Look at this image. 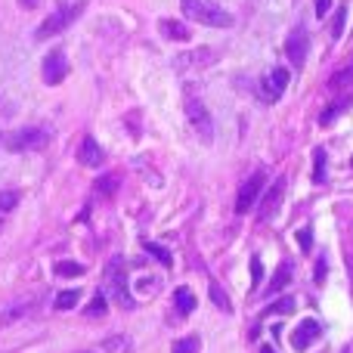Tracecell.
Here are the masks:
<instances>
[{
	"mask_svg": "<svg viewBox=\"0 0 353 353\" xmlns=\"http://www.w3.org/2000/svg\"><path fill=\"white\" fill-rule=\"evenodd\" d=\"M68 74V59L62 50H50L47 56H43V81H47L50 87L62 84Z\"/></svg>",
	"mask_w": 353,
	"mask_h": 353,
	"instance_id": "9c48e42d",
	"label": "cell"
},
{
	"mask_svg": "<svg viewBox=\"0 0 353 353\" xmlns=\"http://www.w3.org/2000/svg\"><path fill=\"white\" fill-rule=\"evenodd\" d=\"M263 183H267V174H263V168L261 171H254L248 176V180L239 186V192H236V214H248L251 208L257 205V199H261V192H263Z\"/></svg>",
	"mask_w": 353,
	"mask_h": 353,
	"instance_id": "277c9868",
	"label": "cell"
},
{
	"mask_svg": "<svg viewBox=\"0 0 353 353\" xmlns=\"http://www.w3.org/2000/svg\"><path fill=\"white\" fill-rule=\"evenodd\" d=\"M261 279H263V263H261V257H251V288H257L261 285Z\"/></svg>",
	"mask_w": 353,
	"mask_h": 353,
	"instance_id": "83f0119b",
	"label": "cell"
},
{
	"mask_svg": "<svg viewBox=\"0 0 353 353\" xmlns=\"http://www.w3.org/2000/svg\"><path fill=\"white\" fill-rule=\"evenodd\" d=\"M105 310H109V304H105V294L97 292V294H93V301H90V307H87V316H103Z\"/></svg>",
	"mask_w": 353,
	"mask_h": 353,
	"instance_id": "603a6c76",
	"label": "cell"
},
{
	"mask_svg": "<svg viewBox=\"0 0 353 353\" xmlns=\"http://www.w3.org/2000/svg\"><path fill=\"white\" fill-rule=\"evenodd\" d=\"M47 143H50V130L47 128H25V130H16L12 137H6V149H12V152L43 149Z\"/></svg>",
	"mask_w": 353,
	"mask_h": 353,
	"instance_id": "3957f363",
	"label": "cell"
},
{
	"mask_svg": "<svg viewBox=\"0 0 353 353\" xmlns=\"http://www.w3.org/2000/svg\"><path fill=\"white\" fill-rule=\"evenodd\" d=\"M294 310V301L292 298H282V301H276L273 307H270V313H292Z\"/></svg>",
	"mask_w": 353,
	"mask_h": 353,
	"instance_id": "f546056e",
	"label": "cell"
},
{
	"mask_svg": "<svg viewBox=\"0 0 353 353\" xmlns=\"http://www.w3.org/2000/svg\"><path fill=\"white\" fill-rule=\"evenodd\" d=\"M78 301H81V292H78V288H68V292L56 294V304L53 307H56V310H72Z\"/></svg>",
	"mask_w": 353,
	"mask_h": 353,
	"instance_id": "e0dca14e",
	"label": "cell"
},
{
	"mask_svg": "<svg viewBox=\"0 0 353 353\" xmlns=\"http://www.w3.org/2000/svg\"><path fill=\"white\" fill-rule=\"evenodd\" d=\"M288 276H292V263H279V270H276V276H273V282H270V285H267V292L270 294H276V292H282V288H285L288 285V282H292V279H288Z\"/></svg>",
	"mask_w": 353,
	"mask_h": 353,
	"instance_id": "2e32d148",
	"label": "cell"
},
{
	"mask_svg": "<svg viewBox=\"0 0 353 353\" xmlns=\"http://www.w3.org/2000/svg\"><path fill=\"white\" fill-rule=\"evenodd\" d=\"M146 251L155 257V261L165 263V267H171V254H168V248H161V245H155V242H146Z\"/></svg>",
	"mask_w": 353,
	"mask_h": 353,
	"instance_id": "4316f807",
	"label": "cell"
},
{
	"mask_svg": "<svg viewBox=\"0 0 353 353\" xmlns=\"http://www.w3.org/2000/svg\"><path fill=\"white\" fill-rule=\"evenodd\" d=\"M174 307H176V313H183V316H186V313H192L195 310V294L189 292L186 285H180L174 292Z\"/></svg>",
	"mask_w": 353,
	"mask_h": 353,
	"instance_id": "9a60e30c",
	"label": "cell"
},
{
	"mask_svg": "<svg viewBox=\"0 0 353 353\" xmlns=\"http://www.w3.org/2000/svg\"><path fill=\"white\" fill-rule=\"evenodd\" d=\"M174 353H199V338L195 335H186V338H176L174 341Z\"/></svg>",
	"mask_w": 353,
	"mask_h": 353,
	"instance_id": "ffe728a7",
	"label": "cell"
},
{
	"mask_svg": "<svg viewBox=\"0 0 353 353\" xmlns=\"http://www.w3.org/2000/svg\"><path fill=\"white\" fill-rule=\"evenodd\" d=\"M16 205H19V192L16 189H3L0 192V211H12Z\"/></svg>",
	"mask_w": 353,
	"mask_h": 353,
	"instance_id": "d4e9b609",
	"label": "cell"
},
{
	"mask_svg": "<svg viewBox=\"0 0 353 353\" xmlns=\"http://www.w3.org/2000/svg\"><path fill=\"white\" fill-rule=\"evenodd\" d=\"M115 189H118V176H99L97 180V192L99 195H115Z\"/></svg>",
	"mask_w": 353,
	"mask_h": 353,
	"instance_id": "cb8c5ba5",
	"label": "cell"
},
{
	"mask_svg": "<svg viewBox=\"0 0 353 353\" xmlns=\"http://www.w3.org/2000/svg\"><path fill=\"white\" fill-rule=\"evenodd\" d=\"M19 3H22L25 10H34V6H37V0H19Z\"/></svg>",
	"mask_w": 353,
	"mask_h": 353,
	"instance_id": "d6a6232c",
	"label": "cell"
},
{
	"mask_svg": "<svg viewBox=\"0 0 353 353\" xmlns=\"http://www.w3.org/2000/svg\"><path fill=\"white\" fill-rule=\"evenodd\" d=\"M81 10H84V3H72V6H62V10H56L53 16H47L41 22V28L34 31V37L37 41H47V37H53V34H59V31H65L68 25L74 22V19L81 16Z\"/></svg>",
	"mask_w": 353,
	"mask_h": 353,
	"instance_id": "7a4b0ae2",
	"label": "cell"
},
{
	"mask_svg": "<svg viewBox=\"0 0 353 353\" xmlns=\"http://www.w3.org/2000/svg\"><path fill=\"white\" fill-rule=\"evenodd\" d=\"M323 282H325V261L319 257L316 261V285H323Z\"/></svg>",
	"mask_w": 353,
	"mask_h": 353,
	"instance_id": "4dcf8cb0",
	"label": "cell"
},
{
	"mask_svg": "<svg viewBox=\"0 0 353 353\" xmlns=\"http://www.w3.org/2000/svg\"><path fill=\"white\" fill-rule=\"evenodd\" d=\"M180 10L186 19L199 25H211V28H230L232 16L223 10V6L211 3V0H180Z\"/></svg>",
	"mask_w": 353,
	"mask_h": 353,
	"instance_id": "6da1fadb",
	"label": "cell"
},
{
	"mask_svg": "<svg viewBox=\"0 0 353 353\" xmlns=\"http://www.w3.org/2000/svg\"><path fill=\"white\" fill-rule=\"evenodd\" d=\"M319 335H323V325H319L316 319H304V323L292 332V347L294 350H307Z\"/></svg>",
	"mask_w": 353,
	"mask_h": 353,
	"instance_id": "8fae6325",
	"label": "cell"
},
{
	"mask_svg": "<svg viewBox=\"0 0 353 353\" xmlns=\"http://www.w3.org/2000/svg\"><path fill=\"white\" fill-rule=\"evenodd\" d=\"M208 298H211V304L217 307V310H223V313H232V304H230V294L223 292V285H220L217 279H211L208 282Z\"/></svg>",
	"mask_w": 353,
	"mask_h": 353,
	"instance_id": "5bb4252c",
	"label": "cell"
},
{
	"mask_svg": "<svg viewBox=\"0 0 353 353\" xmlns=\"http://www.w3.org/2000/svg\"><path fill=\"white\" fill-rule=\"evenodd\" d=\"M288 81H292V74H288L285 68H273V72H270L267 78L261 81V87H257V97H261L263 103H276V99L285 93Z\"/></svg>",
	"mask_w": 353,
	"mask_h": 353,
	"instance_id": "52a82bcc",
	"label": "cell"
},
{
	"mask_svg": "<svg viewBox=\"0 0 353 353\" xmlns=\"http://www.w3.org/2000/svg\"><path fill=\"white\" fill-rule=\"evenodd\" d=\"M298 245H301V251H307V254H310V248H313V232H310V230H298Z\"/></svg>",
	"mask_w": 353,
	"mask_h": 353,
	"instance_id": "f1b7e54d",
	"label": "cell"
},
{
	"mask_svg": "<svg viewBox=\"0 0 353 353\" xmlns=\"http://www.w3.org/2000/svg\"><path fill=\"white\" fill-rule=\"evenodd\" d=\"M186 121H189V128H192L205 143L214 137L211 112H208V105L201 103V99H195V97H189V99H186Z\"/></svg>",
	"mask_w": 353,
	"mask_h": 353,
	"instance_id": "5b68a950",
	"label": "cell"
},
{
	"mask_svg": "<svg viewBox=\"0 0 353 353\" xmlns=\"http://www.w3.org/2000/svg\"><path fill=\"white\" fill-rule=\"evenodd\" d=\"M332 10V0H316V16H325Z\"/></svg>",
	"mask_w": 353,
	"mask_h": 353,
	"instance_id": "1f68e13d",
	"label": "cell"
},
{
	"mask_svg": "<svg viewBox=\"0 0 353 353\" xmlns=\"http://www.w3.org/2000/svg\"><path fill=\"white\" fill-rule=\"evenodd\" d=\"M313 183H316V186L325 183V149L313 152Z\"/></svg>",
	"mask_w": 353,
	"mask_h": 353,
	"instance_id": "ac0fdd59",
	"label": "cell"
},
{
	"mask_svg": "<svg viewBox=\"0 0 353 353\" xmlns=\"http://www.w3.org/2000/svg\"><path fill=\"white\" fill-rule=\"evenodd\" d=\"M78 161H81V165H87V168H99V165H103V161H105L103 149H99V143L93 140V137H84V140H81Z\"/></svg>",
	"mask_w": 353,
	"mask_h": 353,
	"instance_id": "7c38bea8",
	"label": "cell"
},
{
	"mask_svg": "<svg viewBox=\"0 0 353 353\" xmlns=\"http://www.w3.org/2000/svg\"><path fill=\"white\" fill-rule=\"evenodd\" d=\"M261 353H276V350L270 347V344H263V347H261Z\"/></svg>",
	"mask_w": 353,
	"mask_h": 353,
	"instance_id": "836d02e7",
	"label": "cell"
},
{
	"mask_svg": "<svg viewBox=\"0 0 353 353\" xmlns=\"http://www.w3.org/2000/svg\"><path fill=\"white\" fill-rule=\"evenodd\" d=\"M329 87H332V90H347V87H353V62L344 68V72H338L335 78L329 81Z\"/></svg>",
	"mask_w": 353,
	"mask_h": 353,
	"instance_id": "d6986e66",
	"label": "cell"
},
{
	"mask_svg": "<svg viewBox=\"0 0 353 353\" xmlns=\"http://www.w3.org/2000/svg\"><path fill=\"white\" fill-rule=\"evenodd\" d=\"M105 279H109V292H112V298H115L118 304L134 307V298H130V292H128V276H124V263L118 261V257L109 263V270H105Z\"/></svg>",
	"mask_w": 353,
	"mask_h": 353,
	"instance_id": "8992f818",
	"label": "cell"
},
{
	"mask_svg": "<svg viewBox=\"0 0 353 353\" xmlns=\"http://www.w3.org/2000/svg\"><path fill=\"white\" fill-rule=\"evenodd\" d=\"M347 103H350V97H344L341 103H335V105H332V109H325V112H323V118H319V124H323V128H329V124L335 121V118L344 112V105H347Z\"/></svg>",
	"mask_w": 353,
	"mask_h": 353,
	"instance_id": "44dd1931",
	"label": "cell"
},
{
	"mask_svg": "<svg viewBox=\"0 0 353 353\" xmlns=\"http://www.w3.org/2000/svg\"><path fill=\"white\" fill-rule=\"evenodd\" d=\"M282 195H285V176H279V180H276L267 192H261V199H257V223L270 220L276 211H279Z\"/></svg>",
	"mask_w": 353,
	"mask_h": 353,
	"instance_id": "ba28073f",
	"label": "cell"
},
{
	"mask_svg": "<svg viewBox=\"0 0 353 353\" xmlns=\"http://www.w3.org/2000/svg\"><path fill=\"white\" fill-rule=\"evenodd\" d=\"M56 276H84V267L74 261H59L56 263Z\"/></svg>",
	"mask_w": 353,
	"mask_h": 353,
	"instance_id": "7402d4cb",
	"label": "cell"
},
{
	"mask_svg": "<svg viewBox=\"0 0 353 353\" xmlns=\"http://www.w3.org/2000/svg\"><path fill=\"white\" fill-rule=\"evenodd\" d=\"M307 47H310V41H307V31L298 25V28H294L292 34L285 37V56H288V62H292L294 68L304 65V59H307Z\"/></svg>",
	"mask_w": 353,
	"mask_h": 353,
	"instance_id": "30bf717a",
	"label": "cell"
},
{
	"mask_svg": "<svg viewBox=\"0 0 353 353\" xmlns=\"http://www.w3.org/2000/svg\"><path fill=\"white\" fill-rule=\"evenodd\" d=\"M159 31L168 37V41H189V28L183 22H176V19H161L159 22Z\"/></svg>",
	"mask_w": 353,
	"mask_h": 353,
	"instance_id": "4fadbf2b",
	"label": "cell"
},
{
	"mask_svg": "<svg viewBox=\"0 0 353 353\" xmlns=\"http://www.w3.org/2000/svg\"><path fill=\"white\" fill-rule=\"evenodd\" d=\"M344 16H347V6H338L335 10V22H332V37H341L344 34Z\"/></svg>",
	"mask_w": 353,
	"mask_h": 353,
	"instance_id": "484cf974",
	"label": "cell"
}]
</instances>
